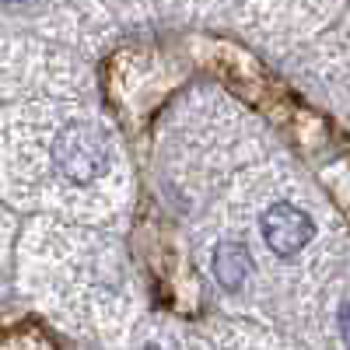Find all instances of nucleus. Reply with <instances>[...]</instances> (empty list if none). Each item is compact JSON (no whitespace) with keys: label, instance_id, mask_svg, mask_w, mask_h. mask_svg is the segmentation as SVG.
<instances>
[{"label":"nucleus","instance_id":"f257e3e1","mask_svg":"<svg viewBox=\"0 0 350 350\" xmlns=\"http://www.w3.org/2000/svg\"><path fill=\"white\" fill-rule=\"evenodd\" d=\"M53 165L70 183H95L112 168V144L92 123H67L53 140Z\"/></svg>","mask_w":350,"mask_h":350},{"label":"nucleus","instance_id":"f03ea898","mask_svg":"<svg viewBox=\"0 0 350 350\" xmlns=\"http://www.w3.org/2000/svg\"><path fill=\"white\" fill-rule=\"evenodd\" d=\"M262 235H267V245L277 256H295L312 242L315 224L308 221L305 211L295 207V203H273V207L262 214Z\"/></svg>","mask_w":350,"mask_h":350},{"label":"nucleus","instance_id":"7ed1b4c3","mask_svg":"<svg viewBox=\"0 0 350 350\" xmlns=\"http://www.w3.org/2000/svg\"><path fill=\"white\" fill-rule=\"evenodd\" d=\"M252 270V256L242 242H221L214 249V277L224 291H239Z\"/></svg>","mask_w":350,"mask_h":350},{"label":"nucleus","instance_id":"20e7f679","mask_svg":"<svg viewBox=\"0 0 350 350\" xmlns=\"http://www.w3.org/2000/svg\"><path fill=\"white\" fill-rule=\"evenodd\" d=\"M340 333H343V340H347V347H350V305L340 308Z\"/></svg>","mask_w":350,"mask_h":350},{"label":"nucleus","instance_id":"39448f33","mask_svg":"<svg viewBox=\"0 0 350 350\" xmlns=\"http://www.w3.org/2000/svg\"><path fill=\"white\" fill-rule=\"evenodd\" d=\"M144 350H158V347H144Z\"/></svg>","mask_w":350,"mask_h":350}]
</instances>
